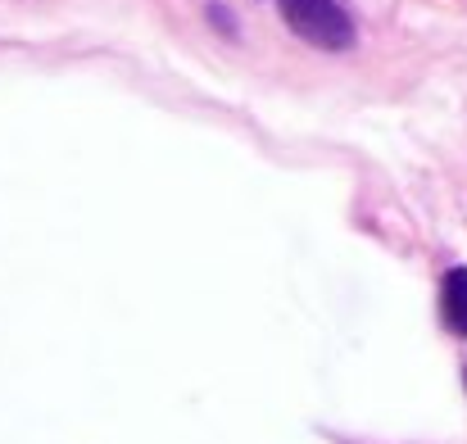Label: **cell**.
<instances>
[{"instance_id": "2", "label": "cell", "mask_w": 467, "mask_h": 444, "mask_svg": "<svg viewBox=\"0 0 467 444\" xmlns=\"http://www.w3.org/2000/svg\"><path fill=\"white\" fill-rule=\"evenodd\" d=\"M441 317L454 336L467 340V268H450L441 277Z\"/></svg>"}, {"instance_id": "1", "label": "cell", "mask_w": 467, "mask_h": 444, "mask_svg": "<svg viewBox=\"0 0 467 444\" xmlns=\"http://www.w3.org/2000/svg\"><path fill=\"white\" fill-rule=\"evenodd\" d=\"M286 27L317 50H349L354 46V18L340 0H282Z\"/></svg>"}]
</instances>
